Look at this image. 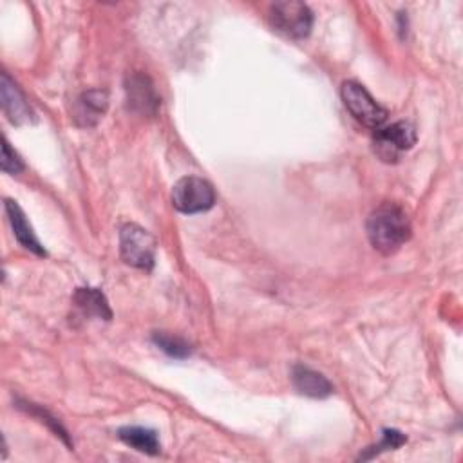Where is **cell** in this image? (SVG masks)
<instances>
[{"label": "cell", "mask_w": 463, "mask_h": 463, "mask_svg": "<svg viewBox=\"0 0 463 463\" xmlns=\"http://www.w3.org/2000/svg\"><path fill=\"white\" fill-rule=\"evenodd\" d=\"M367 237L383 255L398 251L411 237V221L405 210L394 203H383L367 219Z\"/></svg>", "instance_id": "1"}, {"label": "cell", "mask_w": 463, "mask_h": 463, "mask_svg": "<svg viewBox=\"0 0 463 463\" xmlns=\"http://www.w3.org/2000/svg\"><path fill=\"white\" fill-rule=\"evenodd\" d=\"M121 259L134 268L152 269L156 259V239L139 224L127 222L119 230Z\"/></svg>", "instance_id": "2"}, {"label": "cell", "mask_w": 463, "mask_h": 463, "mask_svg": "<svg viewBox=\"0 0 463 463\" xmlns=\"http://www.w3.org/2000/svg\"><path fill=\"white\" fill-rule=\"evenodd\" d=\"M342 99L345 109L351 112V116L360 121L365 127L380 128L387 119V110L365 90L364 85L356 81H344L340 89Z\"/></svg>", "instance_id": "3"}, {"label": "cell", "mask_w": 463, "mask_h": 463, "mask_svg": "<svg viewBox=\"0 0 463 463\" xmlns=\"http://www.w3.org/2000/svg\"><path fill=\"white\" fill-rule=\"evenodd\" d=\"M215 203L213 186L197 175L181 177L172 188V204L181 213L206 212Z\"/></svg>", "instance_id": "4"}, {"label": "cell", "mask_w": 463, "mask_h": 463, "mask_svg": "<svg viewBox=\"0 0 463 463\" xmlns=\"http://www.w3.org/2000/svg\"><path fill=\"white\" fill-rule=\"evenodd\" d=\"M268 16L273 29L289 38H306L313 27V13L302 2H277Z\"/></svg>", "instance_id": "5"}, {"label": "cell", "mask_w": 463, "mask_h": 463, "mask_svg": "<svg viewBox=\"0 0 463 463\" xmlns=\"http://www.w3.org/2000/svg\"><path fill=\"white\" fill-rule=\"evenodd\" d=\"M416 143V130L409 121H396L389 127H380L374 132L373 146L376 156L385 163H394L403 152Z\"/></svg>", "instance_id": "6"}, {"label": "cell", "mask_w": 463, "mask_h": 463, "mask_svg": "<svg viewBox=\"0 0 463 463\" xmlns=\"http://www.w3.org/2000/svg\"><path fill=\"white\" fill-rule=\"evenodd\" d=\"M0 98H2V107L7 116V119L14 125H25L34 119V114L22 94V90L14 85V81L7 76V72H2V81H0Z\"/></svg>", "instance_id": "7"}, {"label": "cell", "mask_w": 463, "mask_h": 463, "mask_svg": "<svg viewBox=\"0 0 463 463\" xmlns=\"http://www.w3.org/2000/svg\"><path fill=\"white\" fill-rule=\"evenodd\" d=\"M109 105V96L105 90H85L81 92L72 109V119L78 127H94L105 114Z\"/></svg>", "instance_id": "8"}, {"label": "cell", "mask_w": 463, "mask_h": 463, "mask_svg": "<svg viewBox=\"0 0 463 463\" xmlns=\"http://www.w3.org/2000/svg\"><path fill=\"white\" fill-rule=\"evenodd\" d=\"M127 99L128 105L141 112V114H154L157 105H159V98L154 90L152 81L145 76V74H132L127 80Z\"/></svg>", "instance_id": "9"}, {"label": "cell", "mask_w": 463, "mask_h": 463, "mask_svg": "<svg viewBox=\"0 0 463 463\" xmlns=\"http://www.w3.org/2000/svg\"><path fill=\"white\" fill-rule=\"evenodd\" d=\"M291 380H293L295 389L300 394L309 396V398H326L333 392V385L324 374H320L309 367H304V365H297L293 369Z\"/></svg>", "instance_id": "10"}, {"label": "cell", "mask_w": 463, "mask_h": 463, "mask_svg": "<svg viewBox=\"0 0 463 463\" xmlns=\"http://www.w3.org/2000/svg\"><path fill=\"white\" fill-rule=\"evenodd\" d=\"M5 212H7V217H9V222H11V226H13V232H14L16 241H18L24 248L31 250L33 253H36V255H45V250H43V246L40 244V241L36 239V235L33 233V228L29 226V222H27V219H25L22 208H20L14 201L7 199V201H5Z\"/></svg>", "instance_id": "11"}, {"label": "cell", "mask_w": 463, "mask_h": 463, "mask_svg": "<svg viewBox=\"0 0 463 463\" xmlns=\"http://www.w3.org/2000/svg\"><path fill=\"white\" fill-rule=\"evenodd\" d=\"M74 302L89 317H98L105 320L112 317L105 295L94 288H78V291L74 293Z\"/></svg>", "instance_id": "12"}, {"label": "cell", "mask_w": 463, "mask_h": 463, "mask_svg": "<svg viewBox=\"0 0 463 463\" xmlns=\"http://www.w3.org/2000/svg\"><path fill=\"white\" fill-rule=\"evenodd\" d=\"M119 439L123 443H127L128 447L139 450V452H145V454H157L161 450V445H159V439H157V434L150 429H145V427H123L119 429Z\"/></svg>", "instance_id": "13"}, {"label": "cell", "mask_w": 463, "mask_h": 463, "mask_svg": "<svg viewBox=\"0 0 463 463\" xmlns=\"http://www.w3.org/2000/svg\"><path fill=\"white\" fill-rule=\"evenodd\" d=\"M154 342L157 347H161L166 354L174 358H186L192 353V347L186 340L181 336H172L166 333H154Z\"/></svg>", "instance_id": "14"}, {"label": "cell", "mask_w": 463, "mask_h": 463, "mask_svg": "<svg viewBox=\"0 0 463 463\" xmlns=\"http://www.w3.org/2000/svg\"><path fill=\"white\" fill-rule=\"evenodd\" d=\"M405 439H407V438H405L402 432H398V430H394V429H387V430H383V434H382V441H380L378 445L371 447L373 450H369V452L364 456V459L373 458L374 454H378V452H382V450L398 449L400 445L405 443Z\"/></svg>", "instance_id": "15"}, {"label": "cell", "mask_w": 463, "mask_h": 463, "mask_svg": "<svg viewBox=\"0 0 463 463\" xmlns=\"http://www.w3.org/2000/svg\"><path fill=\"white\" fill-rule=\"evenodd\" d=\"M0 163H2V170L7 172V174H18L24 168V163H22L20 156L9 146L5 137L2 141V159H0Z\"/></svg>", "instance_id": "16"}]
</instances>
